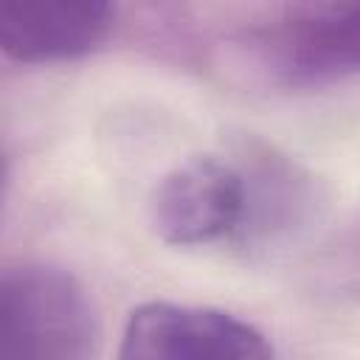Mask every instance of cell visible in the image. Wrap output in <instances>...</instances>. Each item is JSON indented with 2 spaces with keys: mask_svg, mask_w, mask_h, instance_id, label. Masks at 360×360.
<instances>
[{
  "mask_svg": "<svg viewBox=\"0 0 360 360\" xmlns=\"http://www.w3.org/2000/svg\"><path fill=\"white\" fill-rule=\"evenodd\" d=\"M295 166L270 152L245 158L191 155L169 169L149 197V225L172 248H259L309 208Z\"/></svg>",
  "mask_w": 360,
  "mask_h": 360,
  "instance_id": "cell-1",
  "label": "cell"
},
{
  "mask_svg": "<svg viewBox=\"0 0 360 360\" xmlns=\"http://www.w3.org/2000/svg\"><path fill=\"white\" fill-rule=\"evenodd\" d=\"M101 323L87 287L65 267L20 262L0 278V357L87 360Z\"/></svg>",
  "mask_w": 360,
  "mask_h": 360,
  "instance_id": "cell-2",
  "label": "cell"
},
{
  "mask_svg": "<svg viewBox=\"0 0 360 360\" xmlns=\"http://www.w3.org/2000/svg\"><path fill=\"white\" fill-rule=\"evenodd\" d=\"M259 73L307 87L360 73V0H326L248 39Z\"/></svg>",
  "mask_w": 360,
  "mask_h": 360,
  "instance_id": "cell-3",
  "label": "cell"
},
{
  "mask_svg": "<svg viewBox=\"0 0 360 360\" xmlns=\"http://www.w3.org/2000/svg\"><path fill=\"white\" fill-rule=\"evenodd\" d=\"M124 360H267L273 343L253 323L211 307L146 301L121 332Z\"/></svg>",
  "mask_w": 360,
  "mask_h": 360,
  "instance_id": "cell-4",
  "label": "cell"
},
{
  "mask_svg": "<svg viewBox=\"0 0 360 360\" xmlns=\"http://www.w3.org/2000/svg\"><path fill=\"white\" fill-rule=\"evenodd\" d=\"M115 20V0H0V45L20 65L70 62L96 51Z\"/></svg>",
  "mask_w": 360,
  "mask_h": 360,
  "instance_id": "cell-5",
  "label": "cell"
},
{
  "mask_svg": "<svg viewBox=\"0 0 360 360\" xmlns=\"http://www.w3.org/2000/svg\"><path fill=\"white\" fill-rule=\"evenodd\" d=\"M343 264L349 270V281L352 287L360 292V222L354 225V231L346 239V250H343Z\"/></svg>",
  "mask_w": 360,
  "mask_h": 360,
  "instance_id": "cell-6",
  "label": "cell"
}]
</instances>
